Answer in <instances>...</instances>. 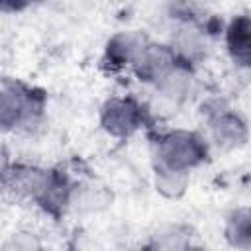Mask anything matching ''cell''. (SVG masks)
Masks as SVG:
<instances>
[{"instance_id":"cell-1","label":"cell","mask_w":251,"mask_h":251,"mask_svg":"<svg viewBox=\"0 0 251 251\" xmlns=\"http://www.w3.org/2000/svg\"><path fill=\"white\" fill-rule=\"evenodd\" d=\"M4 188L18 198L31 200L45 214L59 218L63 216L73 202L75 182L61 169H43L35 165L4 161L2 167Z\"/></svg>"},{"instance_id":"cell-2","label":"cell","mask_w":251,"mask_h":251,"mask_svg":"<svg viewBox=\"0 0 251 251\" xmlns=\"http://www.w3.org/2000/svg\"><path fill=\"white\" fill-rule=\"evenodd\" d=\"M210 157V143L194 129L175 127L159 133L153 141V167L192 173Z\"/></svg>"},{"instance_id":"cell-3","label":"cell","mask_w":251,"mask_h":251,"mask_svg":"<svg viewBox=\"0 0 251 251\" xmlns=\"http://www.w3.org/2000/svg\"><path fill=\"white\" fill-rule=\"evenodd\" d=\"M45 92L18 78H4L0 86V126L4 131L31 129L45 112Z\"/></svg>"},{"instance_id":"cell-4","label":"cell","mask_w":251,"mask_h":251,"mask_svg":"<svg viewBox=\"0 0 251 251\" xmlns=\"http://www.w3.org/2000/svg\"><path fill=\"white\" fill-rule=\"evenodd\" d=\"M147 124V108L135 96H112L100 108V127L114 139H129Z\"/></svg>"},{"instance_id":"cell-5","label":"cell","mask_w":251,"mask_h":251,"mask_svg":"<svg viewBox=\"0 0 251 251\" xmlns=\"http://www.w3.org/2000/svg\"><path fill=\"white\" fill-rule=\"evenodd\" d=\"M210 139L224 151H233L249 141V126L241 114L227 106H214L206 112Z\"/></svg>"},{"instance_id":"cell-6","label":"cell","mask_w":251,"mask_h":251,"mask_svg":"<svg viewBox=\"0 0 251 251\" xmlns=\"http://www.w3.org/2000/svg\"><path fill=\"white\" fill-rule=\"evenodd\" d=\"M169 45L178 61L194 67L202 63L210 51V33L196 18H182L175 27Z\"/></svg>"},{"instance_id":"cell-7","label":"cell","mask_w":251,"mask_h":251,"mask_svg":"<svg viewBox=\"0 0 251 251\" xmlns=\"http://www.w3.org/2000/svg\"><path fill=\"white\" fill-rule=\"evenodd\" d=\"M176 61L178 59L169 43L147 39L131 65V73L137 76V80L153 86Z\"/></svg>"},{"instance_id":"cell-8","label":"cell","mask_w":251,"mask_h":251,"mask_svg":"<svg viewBox=\"0 0 251 251\" xmlns=\"http://www.w3.org/2000/svg\"><path fill=\"white\" fill-rule=\"evenodd\" d=\"M155 94L171 106H182L194 94L196 88V75L194 67L182 61H176L155 84Z\"/></svg>"},{"instance_id":"cell-9","label":"cell","mask_w":251,"mask_h":251,"mask_svg":"<svg viewBox=\"0 0 251 251\" xmlns=\"http://www.w3.org/2000/svg\"><path fill=\"white\" fill-rule=\"evenodd\" d=\"M147 37L139 31H118L114 33L106 45H104V57L102 63L110 69V71H124L129 69L137 57V53L141 51V47L145 45Z\"/></svg>"},{"instance_id":"cell-10","label":"cell","mask_w":251,"mask_h":251,"mask_svg":"<svg viewBox=\"0 0 251 251\" xmlns=\"http://www.w3.org/2000/svg\"><path fill=\"white\" fill-rule=\"evenodd\" d=\"M224 43L233 65L251 67V16H233L224 29Z\"/></svg>"},{"instance_id":"cell-11","label":"cell","mask_w":251,"mask_h":251,"mask_svg":"<svg viewBox=\"0 0 251 251\" xmlns=\"http://www.w3.org/2000/svg\"><path fill=\"white\" fill-rule=\"evenodd\" d=\"M192 247V229L186 224H167L153 231L139 251H188Z\"/></svg>"},{"instance_id":"cell-12","label":"cell","mask_w":251,"mask_h":251,"mask_svg":"<svg viewBox=\"0 0 251 251\" xmlns=\"http://www.w3.org/2000/svg\"><path fill=\"white\" fill-rule=\"evenodd\" d=\"M224 237L229 247L251 251V206H237L226 216Z\"/></svg>"},{"instance_id":"cell-13","label":"cell","mask_w":251,"mask_h":251,"mask_svg":"<svg viewBox=\"0 0 251 251\" xmlns=\"http://www.w3.org/2000/svg\"><path fill=\"white\" fill-rule=\"evenodd\" d=\"M153 184L155 190L169 200H176L184 196L190 184V175L188 173H178L163 167H153Z\"/></svg>"},{"instance_id":"cell-14","label":"cell","mask_w":251,"mask_h":251,"mask_svg":"<svg viewBox=\"0 0 251 251\" xmlns=\"http://www.w3.org/2000/svg\"><path fill=\"white\" fill-rule=\"evenodd\" d=\"M4 251H43V245L31 231H14L4 245Z\"/></svg>"},{"instance_id":"cell-15","label":"cell","mask_w":251,"mask_h":251,"mask_svg":"<svg viewBox=\"0 0 251 251\" xmlns=\"http://www.w3.org/2000/svg\"><path fill=\"white\" fill-rule=\"evenodd\" d=\"M188 251H210V249H206V247H200V245H192Z\"/></svg>"}]
</instances>
